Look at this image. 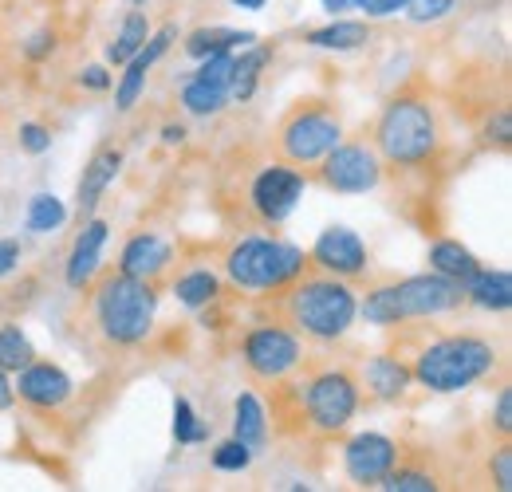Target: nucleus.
<instances>
[{"label":"nucleus","mask_w":512,"mask_h":492,"mask_svg":"<svg viewBox=\"0 0 512 492\" xmlns=\"http://www.w3.org/2000/svg\"><path fill=\"white\" fill-rule=\"evenodd\" d=\"M367 134L383 158V178H394L402 201L434 197L438 178L449 174V115L426 75L398 83Z\"/></svg>","instance_id":"obj_1"},{"label":"nucleus","mask_w":512,"mask_h":492,"mask_svg":"<svg viewBox=\"0 0 512 492\" xmlns=\"http://www.w3.org/2000/svg\"><path fill=\"white\" fill-rule=\"evenodd\" d=\"M268 426L284 441H339L367 406L359 370L339 355H304V363L268 390Z\"/></svg>","instance_id":"obj_2"},{"label":"nucleus","mask_w":512,"mask_h":492,"mask_svg":"<svg viewBox=\"0 0 512 492\" xmlns=\"http://www.w3.org/2000/svg\"><path fill=\"white\" fill-rule=\"evenodd\" d=\"M386 335V351H394L410 367L414 386L430 394H461L505 370L501 347L477 331H438L434 319H410L386 327Z\"/></svg>","instance_id":"obj_3"},{"label":"nucleus","mask_w":512,"mask_h":492,"mask_svg":"<svg viewBox=\"0 0 512 492\" xmlns=\"http://www.w3.org/2000/svg\"><path fill=\"white\" fill-rule=\"evenodd\" d=\"M304 189H308L304 170L272 158L264 146V154L233 150L217 170L213 193L225 225L237 233H253V229H280L296 213Z\"/></svg>","instance_id":"obj_4"},{"label":"nucleus","mask_w":512,"mask_h":492,"mask_svg":"<svg viewBox=\"0 0 512 492\" xmlns=\"http://www.w3.org/2000/svg\"><path fill=\"white\" fill-rule=\"evenodd\" d=\"M249 311H253V319L288 327L296 339H304L312 347H335L347 339V331L359 319V284L304 268L296 280H288L272 292H256Z\"/></svg>","instance_id":"obj_5"},{"label":"nucleus","mask_w":512,"mask_h":492,"mask_svg":"<svg viewBox=\"0 0 512 492\" xmlns=\"http://www.w3.org/2000/svg\"><path fill=\"white\" fill-rule=\"evenodd\" d=\"M158 284L134 280L119 268H99L83 288L87 335L107 351H138L158 323Z\"/></svg>","instance_id":"obj_6"},{"label":"nucleus","mask_w":512,"mask_h":492,"mask_svg":"<svg viewBox=\"0 0 512 492\" xmlns=\"http://www.w3.org/2000/svg\"><path fill=\"white\" fill-rule=\"evenodd\" d=\"M465 308V288L438 272H418L402 280H383L359 292V315L371 327H398L410 319H442Z\"/></svg>","instance_id":"obj_7"},{"label":"nucleus","mask_w":512,"mask_h":492,"mask_svg":"<svg viewBox=\"0 0 512 492\" xmlns=\"http://www.w3.org/2000/svg\"><path fill=\"white\" fill-rule=\"evenodd\" d=\"M221 280L237 292H272L288 280H296L308 268V252L292 241H284L276 229H253V233H237L221 260Z\"/></svg>","instance_id":"obj_8"},{"label":"nucleus","mask_w":512,"mask_h":492,"mask_svg":"<svg viewBox=\"0 0 512 492\" xmlns=\"http://www.w3.org/2000/svg\"><path fill=\"white\" fill-rule=\"evenodd\" d=\"M339 138H343L339 99L335 95H300L284 107V115L268 130V154L308 174Z\"/></svg>","instance_id":"obj_9"},{"label":"nucleus","mask_w":512,"mask_h":492,"mask_svg":"<svg viewBox=\"0 0 512 492\" xmlns=\"http://www.w3.org/2000/svg\"><path fill=\"white\" fill-rule=\"evenodd\" d=\"M304 178H308V185H320V189L339 193V197L375 193L383 185V158H379L371 134L363 130L355 138H339Z\"/></svg>","instance_id":"obj_10"},{"label":"nucleus","mask_w":512,"mask_h":492,"mask_svg":"<svg viewBox=\"0 0 512 492\" xmlns=\"http://www.w3.org/2000/svg\"><path fill=\"white\" fill-rule=\"evenodd\" d=\"M304 355H308L304 351V339H296L280 323L253 319V327H245L237 335V363H241L253 390H268L272 382L288 378L292 370L304 363Z\"/></svg>","instance_id":"obj_11"},{"label":"nucleus","mask_w":512,"mask_h":492,"mask_svg":"<svg viewBox=\"0 0 512 492\" xmlns=\"http://www.w3.org/2000/svg\"><path fill=\"white\" fill-rule=\"evenodd\" d=\"M16 398L32 410V414H40V418H60L67 406L75 402V382H71V374H67L60 363H52V359H32L24 370H16Z\"/></svg>","instance_id":"obj_12"},{"label":"nucleus","mask_w":512,"mask_h":492,"mask_svg":"<svg viewBox=\"0 0 512 492\" xmlns=\"http://www.w3.org/2000/svg\"><path fill=\"white\" fill-rule=\"evenodd\" d=\"M308 268L339 276L347 284H363L371 276V252L359 241V233H351L347 225H327L308 248Z\"/></svg>","instance_id":"obj_13"},{"label":"nucleus","mask_w":512,"mask_h":492,"mask_svg":"<svg viewBox=\"0 0 512 492\" xmlns=\"http://www.w3.org/2000/svg\"><path fill=\"white\" fill-rule=\"evenodd\" d=\"M398 453H402V441H394L386 433H355L343 445V473H347L351 485L375 489L386 473L394 469Z\"/></svg>","instance_id":"obj_14"},{"label":"nucleus","mask_w":512,"mask_h":492,"mask_svg":"<svg viewBox=\"0 0 512 492\" xmlns=\"http://www.w3.org/2000/svg\"><path fill=\"white\" fill-rule=\"evenodd\" d=\"M174 40H178V28H174V24H166V28L150 32V40L142 44V52H138V56H130V60L123 63V75H119V83L111 87V91H115V107H119L123 115L138 107V99H142V91H146V79H150L154 63L174 48Z\"/></svg>","instance_id":"obj_15"},{"label":"nucleus","mask_w":512,"mask_h":492,"mask_svg":"<svg viewBox=\"0 0 512 492\" xmlns=\"http://www.w3.org/2000/svg\"><path fill=\"white\" fill-rule=\"evenodd\" d=\"M355 370H359V386H363V398L367 402L398 406L414 390V374H410V367L394 351H379V355L363 359Z\"/></svg>","instance_id":"obj_16"},{"label":"nucleus","mask_w":512,"mask_h":492,"mask_svg":"<svg viewBox=\"0 0 512 492\" xmlns=\"http://www.w3.org/2000/svg\"><path fill=\"white\" fill-rule=\"evenodd\" d=\"M115 268L134 276V280H150V284L162 288V280L174 272V245L158 233H134L119 252Z\"/></svg>","instance_id":"obj_17"},{"label":"nucleus","mask_w":512,"mask_h":492,"mask_svg":"<svg viewBox=\"0 0 512 492\" xmlns=\"http://www.w3.org/2000/svg\"><path fill=\"white\" fill-rule=\"evenodd\" d=\"M375 489H383V492H438V489H446V473L438 469L434 449H410V445H402V453H398L394 469L386 473Z\"/></svg>","instance_id":"obj_18"},{"label":"nucleus","mask_w":512,"mask_h":492,"mask_svg":"<svg viewBox=\"0 0 512 492\" xmlns=\"http://www.w3.org/2000/svg\"><path fill=\"white\" fill-rule=\"evenodd\" d=\"M107 233H111V225H107L103 217H87V221L79 225V237H75V245H71L67 264H64V284L71 292H83V288L95 280V272L103 268Z\"/></svg>","instance_id":"obj_19"},{"label":"nucleus","mask_w":512,"mask_h":492,"mask_svg":"<svg viewBox=\"0 0 512 492\" xmlns=\"http://www.w3.org/2000/svg\"><path fill=\"white\" fill-rule=\"evenodd\" d=\"M119 170H123V150H119V146H99V150L87 158V166H83V174H79V182H75V217H79V225H83L87 217H95L103 193L119 178Z\"/></svg>","instance_id":"obj_20"},{"label":"nucleus","mask_w":512,"mask_h":492,"mask_svg":"<svg viewBox=\"0 0 512 492\" xmlns=\"http://www.w3.org/2000/svg\"><path fill=\"white\" fill-rule=\"evenodd\" d=\"M170 292H174V300H178L182 308L201 311L225 296V280H221L217 268L193 260V264H182V268L170 276Z\"/></svg>","instance_id":"obj_21"},{"label":"nucleus","mask_w":512,"mask_h":492,"mask_svg":"<svg viewBox=\"0 0 512 492\" xmlns=\"http://www.w3.org/2000/svg\"><path fill=\"white\" fill-rule=\"evenodd\" d=\"M465 304H473V308L481 311H497V315H505L512 308V276L509 268H477L465 284Z\"/></svg>","instance_id":"obj_22"},{"label":"nucleus","mask_w":512,"mask_h":492,"mask_svg":"<svg viewBox=\"0 0 512 492\" xmlns=\"http://www.w3.org/2000/svg\"><path fill=\"white\" fill-rule=\"evenodd\" d=\"M276 56V44H249L233 56V79H229V103H249L260 87L264 67Z\"/></svg>","instance_id":"obj_23"},{"label":"nucleus","mask_w":512,"mask_h":492,"mask_svg":"<svg viewBox=\"0 0 512 492\" xmlns=\"http://www.w3.org/2000/svg\"><path fill=\"white\" fill-rule=\"evenodd\" d=\"M304 44H312L320 52H359V48L371 44V24L367 20H343V16L335 20L331 16V24L304 32Z\"/></svg>","instance_id":"obj_24"},{"label":"nucleus","mask_w":512,"mask_h":492,"mask_svg":"<svg viewBox=\"0 0 512 492\" xmlns=\"http://www.w3.org/2000/svg\"><path fill=\"white\" fill-rule=\"evenodd\" d=\"M426 264H430V272L449 276V280H457V284H465V280L481 268V260L461 245V241H453V237H434L430 248H426Z\"/></svg>","instance_id":"obj_25"},{"label":"nucleus","mask_w":512,"mask_h":492,"mask_svg":"<svg viewBox=\"0 0 512 492\" xmlns=\"http://www.w3.org/2000/svg\"><path fill=\"white\" fill-rule=\"evenodd\" d=\"M256 44V32H237V28H193L190 36L182 40V52L190 60H205L213 52H241Z\"/></svg>","instance_id":"obj_26"},{"label":"nucleus","mask_w":512,"mask_h":492,"mask_svg":"<svg viewBox=\"0 0 512 492\" xmlns=\"http://www.w3.org/2000/svg\"><path fill=\"white\" fill-rule=\"evenodd\" d=\"M233 437H241L245 445L264 449L268 445V410L264 402L256 398V390H241L237 402H233Z\"/></svg>","instance_id":"obj_27"},{"label":"nucleus","mask_w":512,"mask_h":492,"mask_svg":"<svg viewBox=\"0 0 512 492\" xmlns=\"http://www.w3.org/2000/svg\"><path fill=\"white\" fill-rule=\"evenodd\" d=\"M150 16L146 12H127V20H123V32L107 44V67H123V63L130 60V56H138L142 52V44L150 40Z\"/></svg>","instance_id":"obj_28"},{"label":"nucleus","mask_w":512,"mask_h":492,"mask_svg":"<svg viewBox=\"0 0 512 492\" xmlns=\"http://www.w3.org/2000/svg\"><path fill=\"white\" fill-rule=\"evenodd\" d=\"M182 107L190 111L193 119H213L229 107V91L225 87H209L201 79H186L182 83Z\"/></svg>","instance_id":"obj_29"},{"label":"nucleus","mask_w":512,"mask_h":492,"mask_svg":"<svg viewBox=\"0 0 512 492\" xmlns=\"http://www.w3.org/2000/svg\"><path fill=\"white\" fill-rule=\"evenodd\" d=\"M36 359V347H32V339L24 335V327L20 323H0V370H8V374H16V370H24L28 363Z\"/></svg>","instance_id":"obj_30"},{"label":"nucleus","mask_w":512,"mask_h":492,"mask_svg":"<svg viewBox=\"0 0 512 492\" xmlns=\"http://www.w3.org/2000/svg\"><path fill=\"white\" fill-rule=\"evenodd\" d=\"M64 221H67V205L56 193H36L28 201V217H24L28 233H56Z\"/></svg>","instance_id":"obj_31"},{"label":"nucleus","mask_w":512,"mask_h":492,"mask_svg":"<svg viewBox=\"0 0 512 492\" xmlns=\"http://www.w3.org/2000/svg\"><path fill=\"white\" fill-rule=\"evenodd\" d=\"M477 138H481V146H485V150H509V146H512V111H509V103L485 107V119H481Z\"/></svg>","instance_id":"obj_32"},{"label":"nucleus","mask_w":512,"mask_h":492,"mask_svg":"<svg viewBox=\"0 0 512 492\" xmlns=\"http://www.w3.org/2000/svg\"><path fill=\"white\" fill-rule=\"evenodd\" d=\"M209 437V426L193 414L190 398L186 394H174V441L178 445H201Z\"/></svg>","instance_id":"obj_33"},{"label":"nucleus","mask_w":512,"mask_h":492,"mask_svg":"<svg viewBox=\"0 0 512 492\" xmlns=\"http://www.w3.org/2000/svg\"><path fill=\"white\" fill-rule=\"evenodd\" d=\"M253 457H256V449L253 445H245L241 437H229V441H221L217 449H213V469L217 473H245L249 465H253Z\"/></svg>","instance_id":"obj_34"},{"label":"nucleus","mask_w":512,"mask_h":492,"mask_svg":"<svg viewBox=\"0 0 512 492\" xmlns=\"http://www.w3.org/2000/svg\"><path fill=\"white\" fill-rule=\"evenodd\" d=\"M485 477L497 492L512 489V441H497L485 457Z\"/></svg>","instance_id":"obj_35"},{"label":"nucleus","mask_w":512,"mask_h":492,"mask_svg":"<svg viewBox=\"0 0 512 492\" xmlns=\"http://www.w3.org/2000/svg\"><path fill=\"white\" fill-rule=\"evenodd\" d=\"M233 56H237V52H213V56H205L201 67L193 71V79H201V83H209V87H225V91H229V79H233Z\"/></svg>","instance_id":"obj_36"},{"label":"nucleus","mask_w":512,"mask_h":492,"mask_svg":"<svg viewBox=\"0 0 512 492\" xmlns=\"http://www.w3.org/2000/svg\"><path fill=\"white\" fill-rule=\"evenodd\" d=\"M56 48H60V32L52 28V24H44V28H36L28 40H24V48H20V56L28 63H48L56 56Z\"/></svg>","instance_id":"obj_37"},{"label":"nucleus","mask_w":512,"mask_h":492,"mask_svg":"<svg viewBox=\"0 0 512 492\" xmlns=\"http://www.w3.org/2000/svg\"><path fill=\"white\" fill-rule=\"evenodd\" d=\"M485 430H489V437H497V441H512V386L509 382H501V390H497V406H493Z\"/></svg>","instance_id":"obj_38"},{"label":"nucleus","mask_w":512,"mask_h":492,"mask_svg":"<svg viewBox=\"0 0 512 492\" xmlns=\"http://www.w3.org/2000/svg\"><path fill=\"white\" fill-rule=\"evenodd\" d=\"M453 8H457V0H410L402 12L414 24H438V20H446Z\"/></svg>","instance_id":"obj_39"},{"label":"nucleus","mask_w":512,"mask_h":492,"mask_svg":"<svg viewBox=\"0 0 512 492\" xmlns=\"http://www.w3.org/2000/svg\"><path fill=\"white\" fill-rule=\"evenodd\" d=\"M20 150L32 154V158L48 154L52 150V130L44 123H20Z\"/></svg>","instance_id":"obj_40"},{"label":"nucleus","mask_w":512,"mask_h":492,"mask_svg":"<svg viewBox=\"0 0 512 492\" xmlns=\"http://www.w3.org/2000/svg\"><path fill=\"white\" fill-rule=\"evenodd\" d=\"M75 83H79L83 91L103 95V91H111V87H115V75H111V67H107V63H95V67H83V71L75 75Z\"/></svg>","instance_id":"obj_41"},{"label":"nucleus","mask_w":512,"mask_h":492,"mask_svg":"<svg viewBox=\"0 0 512 492\" xmlns=\"http://www.w3.org/2000/svg\"><path fill=\"white\" fill-rule=\"evenodd\" d=\"M410 0H351L355 12H363L367 20H383V16H398Z\"/></svg>","instance_id":"obj_42"},{"label":"nucleus","mask_w":512,"mask_h":492,"mask_svg":"<svg viewBox=\"0 0 512 492\" xmlns=\"http://www.w3.org/2000/svg\"><path fill=\"white\" fill-rule=\"evenodd\" d=\"M20 256H24V252H20V241H16V237H0V280L20 268Z\"/></svg>","instance_id":"obj_43"},{"label":"nucleus","mask_w":512,"mask_h":492,"mask_svg":"<svg viewBox=\"0 0 512 492\" xmlns=\"http://www.w3.org/2000/svg\"><path fill=\"white\" fill-rule=\"evenodd\" d=\"M16 406V386H12V374L0 370V410H12Z\"/></svg>","instance_id":"obj_44"},{"label":"nucleus","mask_w":512,"mask_h":492,"mask_svg":"<svg viewBox=\"0 0 512 492\" xmlns=\"http://www.w3.org/2000/svg\"><path fill=\"white\" fill-rule=\"evenodd\" d=\"M186 134H190V130H186V123H166V126H162V142H166V146H182V142H186Z\"/></svg>","instance_id":"obj_45"},{"label":"nucleus","mask_w":512,"mask_h":492,"mask_svg":"<svg viewBox=\"0 0 512 492\" xmlns=\"http://www.w3.org/2000/svg\"><path fill=\"white\" fill-rule=\"evenodd\" d=\"M323 8L335 16V12H347V8H351V0H323Z\"/></svg>","instance_id":"obj_46"},{"label":"nucleus","mask_w":512,"mask_h":492,"mask_svg":"<svg viewBox=\"0 0 512 492\" xmlns=\"http://www.w3.org/2000/svg\"><path fill=\"white\" fill-rule=\"evenodd\" d=\"M233 4H237V8H245V12H260L268 0H233Z\"/></svg>","instance_id":"obj_47"},{"label":"nucleus","mask_w":512,"mask_h":492,"mask_svg":"<svg viewBox=\"0 0 512 492\" xmlns=\"http://www.w3.org/2000/svg\"><path fill=\"white\" fill-rule=\"evenodd\" d=\"M130 4H134V8H146V4H150V0H130Z\"/></svg>","instance_id":"obj_48"}]
</instances>
